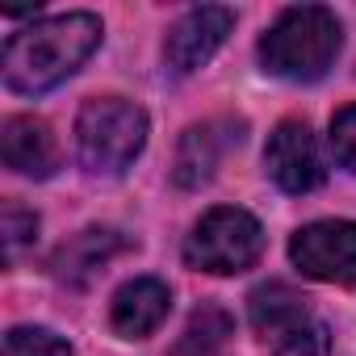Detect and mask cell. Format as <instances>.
I'll return each mask as SVG.
<instances>
[{
	"instance_id": "7a4b0ae2",
	"label": "cell",
	"mask_w": 356,
	"mask_h": 356,
	"mask_svg": "<svg viewBox=\"0 0 356 356\" xmlns=\"http://www.w3.org/2000/svg\"><path fill=\"white\" fill-rule=\"evenodd\" d=\"M339 47H343L339 17L323 5H298V9H285L260 38V63L268 76L310 84L327 76Z\"/></svg>"
},
{
	"instance_id": "ba28073f",
	"label": "cell",
	"mask_w": 356,
	"mask_h": 356,
	"mask_svg": "<svg viewBox=\"0 0 356 356\" xmlns=\"http://www.w3.org/2000/svg\"><path fill=\"white\" fill-rule=\"evenodd\" d=\"M243 138V122H231V118H214V122H202V126H189L181 147H176V185L181 189H202L206 181H214L218 163L227 159L231 147H239Z\"/></svg>"
},
{
	"instance_id": "e0dca14e",
	"label": "cell",
	"mask_w": 356,
	"mask_h": 356,
	"mask_svg": "<svg viewBox=\"0 0 356 356\" xmlns=\"http://www.w3.org/2000/svg\"><path fill=\"white\" fill-rule=\"evenodd\" d=\"M331 151H335L339 168L356 172V105H348L331 118Z\"/></svg>"
},
{
	"instance_id": "4fadbf2b",
	"label": "cell",
	"mask_w": 356,
	"mask_h": 356,
	"mask_svg": "<svg viewBox=\"0 0 356 356\" xmlns=\"http://www.w3.org/2000/svg\"><path fill=\"white\" fill-rule=\"evenodd\" d=\"M231 327H235V323H231V314H227L222 306H202V310L189 318L185 335L176 339L172 356H214V352L227 343Z\"/></svg>"
},
{
	"instance_id": "5b68a950",
	"label": "cell",
	"mask_w": 356,
	"mask_h": 356,
	"mask_svg": "<svg viewBox=\"0 0 356 356\" xmlns=\"http://www.w3.org/2000/svg\"><path fill=\"white\" fill-rule=\"evenodd\" d=\"M289 260L314 281L327 285H356V222L323 218L306 222L289 239Z\"/></svg>"
},
{
	"instance_id": "52a82bcc",
	"label": "cell",
	"mask_w": 356,
	"mask_h": 356,
	"mask_svg": "<svg viewBox=\"0 0 356 356\" xmlns=\"http://www.w3.org/2000/svg\"><path fill=\"white\" fill-rule=\"evenodd\" d=\"M264 168H268V176L285 193H314L323 185V176H327L318 143H314V134H310L306 122H281L268 134Z\"/></svg>"
},
{
	"instance_id": "9a60e30c",
	"label": "cell",
	"mask_w": 356,
	"mask_h": 356,
	"mask_svg": "<svg viewBox=\"0 0 356 356\" xmlns=\"http://www.w3.org/2000/svg\"><path fill=\"white\" fill-rule=\"evenodd\" d=\"M0 239H5L9 256H17L26 243L38 239V214L26 210V206H17V202H9L5 210H0Z\"/></svg>"
},
{
	"instance_id": "6da1fadb",
	"label": "cell",
	"mask_w": 356,
	"mask_h": 356,
	"mask_svg": "<svg viewBox=\"0 0 356 356\" xmlns=\"http://www.w3.org/2000/svg\"><path fill=\"white\" fill-rule=\"evenodd\" d=\"M97 47H101V22L92 13L47 17L5 42L0 72H5V84L13 92L38 97V92H51L55 84H63L67 76H76L80 63Z\"/></svg>"
},
{
	"instance_id": "7c38bea8",
	"label": "cell",
	"mask_w": 356,
	"mask_h": 356,
	"mask_svg": "<svg viewBox=\"0 0 356 356\" xmlns=\"http://www.w3.org/2000/svg\"><path fill=\"white\" fill-rule=\"evenodd\" d=\"M248 314H252V327H256L260 335H277V339L289 335L293 327L310 323V318H306V298H302L298 289H289L285 281H268V285L252 289Z\"/></svg>"
},
{
	"instance_id": "8fae6325",
	"label": "cell",
	"mask_w": 356,
	"mask_h": 356,
	"mask_svg": "<svg viewBox=\"0 0 356 356\" xmlns=\"http://www.w3.org/2000/svg\"><path fill=\"white\" fill-rule=\"evenodd\" d=\"M172 310V289L155 277H134L113 293V331L126 339H143L151 335Z\"/></svg>"
},
{
	"instance_id": "277c9868",
	"label": "cell",
	"mask_w": 356,
	"mask_h": 356,
	"mask_svg": "<svg viewBox=\"0 0 356 356\" xmlns=\"http://www.w3.org/2000/svg\"><path fill=\"white\" fill-rule=\"evenodd\" d=\"M260 252H264V231H260V222H256L248 210H239V206H218V210H210V214L193 227V235L185 239V260H189V268H197V273H218V277L252 268V264L260 260Z\"/></svg>"
},
{
	"instance_id": "3957f363",
	"label": "cell",
	"mask_w": 356,
	"mask_h": 356,
	"mask_svg": "<svg viewBox=\"0 0 356 356\" xmlns=\"http://www.w3.org/2000/svg\"><path fill=\"white\" fill-rule=\"evenodd\" d=\"M76 147L88 172L118 176L147 147V113L122 97H92L76 118Z\"/></svg>"
},
{
	"instance_id": "2e32d148",
	"label": "cell",
	"mask_w": 356,
	"mask_h": 356,
	"mask_svg": "<svg viewBox=\"0 0 356 356\" xmlns=\"http://www.w3.org/2000/svg\"><path fill=\"white\" fill-rule=\"evenodd\" d=\"M277 356H331V331L323 323H302L289 335H281Z\"/></svg>"
},
{
	"instance_id": "9c48e42d",
	"label": "cell",
	"mask_w": 356,
	"mask_h": 356,
	"mask_svg": "<svg viewBox=\"0 0 356 356\" xmlns=\"http://www.w3.org/2000/svg\"><path fill=\"white\" fill-rule=\"evenodd\" d=\"M0 159H5L9 172L17 176H34V181H47L59 168V143L51 134V126L42 118H9L0 126Z\"/></svg>"
},
{
	"instance_id": "30bf717a",
	"label": "cell",
	"mask_w": 356,
	"mask_h": 356,
	"mask_svg": "<svg viewBox=\"0 0 356 356\" xmlns=\"http://www.w3.org/2000/svg\"><path fill=\"white\" fill-rule=\"evenodd\" d=\"M130 248V239L122 235V231H113V227H88V231H80V235H72L59 252H55V260H51V273H55V281H63V285H88L118 252H126Z\"/></svg>"
},
{
	"instance_id": "8992f818",
	"label": "cell",
	"mask_w": 356,
	"mask_h": 356,
	"mask_svg": "<svg viewBox=\"0 0 356 356\" xmlns=\"http://www.w3.org/2000/svg\"><path fill=\"white\" fill-rule=\"evenodd\" d=\"M231 26H235V13L222 9V5H202V9L185 13L168 30V42H163L168 72L172 76H193L197 67H206L218 55V47L227 42Z\"/></svg>"
},
{
	"instance_id": "5bb4252c",
	"label": "cell",
	"mask_w": 356,
	"mask_h": 356,
	"mask_svg": "<svg viewBox=\"0 0 356 356\" xmlns=\"http://www.w3.org/2000/svg\"><path fill=\"white\" fill-rule=\"evenodd\" d=\"M5 356H72V343L51 327H13L5 335Z\"/></svg>"
}]
</instances>
